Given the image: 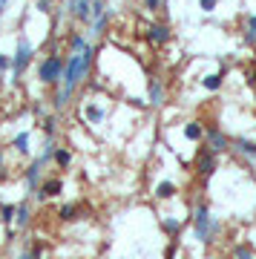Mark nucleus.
Here are the masks:
<instances>
[{
  "label": "nucleus",
  "mask_w": 256,
  "mask_h": 259,
  "mask_svg": "<svg viewBox=\"0 0 256 259\" xmlns=\"http://www.w3.org/2000/svg\"><path fill=\"white\" fill-rule=\"evenodd\" d=\"M204 127H207V121L201 118H190L182 124V139L190 141V144H201L204 141Z\"/></svg>",
  "instance_id": "obj_14"
},
{
  "label": "nucleus",
  "mask_w": 256,
  "mask_h": 259,
  "mask_svg": "<svg viewBox=\"0 0 256 259\" xmlns=\"http://www.w3.org/2000/svg\"><path fill=\"white\" fill-rule=\"evenodd\" d=\"M44 167H46V164H44L37 156L26 164V170H23V185H26L29 193H35L37 187H40V182H44Z\"/></svg>",
  "instance_id": "obj_10"
},
{
  "label": "nucleus",
  "mask_w": 256,
  "mask_h": 259,
  "mask_svg": "<svg viewBox=\"0 0 256 259\" xmlns=\"http://www.w3.org/2000/svg\"><path fill=\"white\" fill-rule=\"evenodd\" d=\"M242 37L247 47H256V15H245L242 20Z\"/></svg>",
  "instance_id": "obj_25"
},
{
  "label": "nucleus",
  "mask_w": 256,
  "mask_h": 259,
  "mask_svg": "<svg viewBox=\"0 0 256 259\" xmlns=\"http://www.w3.org/2000/svg\"><path fill=\"white\" fill-rule=\"evenodd\" d=\"M64 64H66V55H61V49L46 52L37 61V81L44 83V87H52L55 90L58 83L64 81Z\"/></svg>",
  "instance_id": "obj_2"
},
{
  "label": "nucleus",
  "mask_w": 256,
  "mask_h": 259,
  "mask_svg": "<svg viewBox=\"0 0 256 259\" xmlns=\"http://www.w3.org/2000/svg\"><path fill=\"white\" fill-rule=\"evenodd\" d=\"M230 150L239 153V156H245L247 161L256 167V139H250V136H236L233 144H230Z\"/></svg>",
  "instance_id": "obj_16"
},
{
  "label": "nucleus",
  "mask_w": 256,
  "mask_h": 259,
  "mask_svg": "<svg viewBox=\"0 0 256 259\" xmlns=\"http://www.w3.org/2000/svg\"><path fill=\"white\" fill-rule=\"evenodd\" d=\"M253 107H256V95H253Z\"/></svg>",
  "instance_id": "obj_38"
},
{
  "label": "nucleus",
  "mask_w": 256,
  "mask_h": 259,
  "mask_svg": "<svg viewBox=\"0 0 256 259\" xmlns=\"http://www.w3.org/2000/svg\"><path fill=\"white\" fill-rule=\"evenodd\" d=\"M40 124V133H44V139H58V133H61V121H58L55 112H46L44 118L37 121Z\"/></svg>",
  "instance_id": "obj_21"
},
{
  "label": "nucleus",
  "mask_w": 256,
  "mask_h": 259,
  "mask_svg": "<svg viewBox=\"0 0 256 259\" xmlns=\"http://www.w3.org/2000/svg\"><path fill=\"white\" fill-rule=\"evenodd\" d=\"M12 153H18L20 158H29L32 156V130H20V133H15L9 141Z\"/></svg>",
  "instance_id": "obj_15"
},
{
  "label": "nucleus",
  "mask_w": 256,
  "mask_h": 259,
  "mask_svg": "<svg viewBox=\"0 0 256 259\" xmlns=\"http://www.w3.org/2000/svg\"><path fill=\"white\" fill-rule=\"evenodd\" d=\"M15 213H18V204L0 202V222L6 225V228H15Z\"/></svg>",
  "instance_id": "obj_26"
},
{
  "label": "nucleus",
  "mask_w": 256,
  "mask_h": 259,
  "mask_svg": "<svg viewBox=\"0 0 256 259\" xmlns=\"http://www.w3.org/2000/svg\"><path fill=\"white\" fill-rule=\"evenodd\" d=\"M219 9V0H199V12L201 15H213Z\"/></svg>",
  "instance_id": "obj_31"
},
{
  "label": "nucleus",
  "mask_w": 256,
  "mask_h": 259,
  "mask_svg": "<svg viewBox=\"0 0 256 259\" xmlns=\"http://www.w3.org/2000/svg\"><path fill=\"white\" fill-rule=\"evenodd\" d=\"M144 40L150 44V49H164L173 40V26L167 20H150L144 29Z\"/></svg>",
  "instance_id": "obj_5"
},
{
  "label": "nucleus",
  "mask_w": 256,
  "mask_h": 259,
  "mask_svg": "<svg viewBox=\"0 0 256 259\" xmlns=\"http://www.w3.org/2000/svg\"><path fill=\"white\" fill-rule=\"evenodd\" d=\"M153 196H156L158 202H173L176 196H179V185H176L173 179H161V182L153 187Z\"/></svg>",
  "instance_id": "obj_19"
},
{
  "label": "nucleus",
  "mask_w": 256,
  "mask_h": 259,
  "mask_svg": "<svg viewBox=\"0 0 256 259\" xmlns=\"http://www.w3.org/2000/svg\"><path fill=\"white\" fill-rule=\"evenodd\" d=\"M222 236V219L213 216V210L204 202H199L193 207V239L201 245H210Z\"/></svg>",
  "instance_id": "obj_1"
},
{
  "label": "nucleus",
  "mask_w": 256,
  "mask_h": 259,
  "mask_svg": "<svg viewBox=\"0 0 256 259\" xmlns=\"http://www.w3.org/2000/svg\"><path fill=\"white\" fill-rule=\"evenodd\" d=\"M52 164H55V170H61V173L72 170V164H75V150H72V147H64V144H58L55 156H52Z\"/></svg>",
  "instance_id": "obj_18"
},
{
  "label": "nucleus",
  "mask_w": 256,
  "mask_h": 259,
  "mask_svg": "<svg viewBox=\"0 0 256 259\" xmlns=\"http://www.w3.org/2000/svg\"><path fill=\"white\" fill-rule=\"evenodd\" d=\"M141 6H144L147 15H158V9L167 6V0H141Z\"/></svg>",
  "instance_id": "obj_29"
},
{
  "label": "nucleus",
  "mask_w": 256,
  "mask_h": 259,
  "mask_svg": "<svg viewBox=\"0 0 256 259\" xmlns=\"http://www.w3.org/2000/svg\"><path fill=\"white\" fill-rule=\"evenodd\" d=\"M29 225H32V204L29 199H20L15 213V231H29Z\"/></svg>",
  "instance_id": "obj_20"
},
{
  "label": "nucleus",
  "mask_w": 256,
  "mask_h": 259,
  "mask_svg": "<svg viewBox=\"0 0 256 259\" xmlns=\"http://www.w3.org/2000/svg\"><path fill=\"white\" fill-rule=\"evenodd\" d=\"M35 61V47H32V40L26 35L18 37V44H15V52H12V87H20V78L29 72V66Z\"/></svg>",
  "instance_id": "obj_3"
},
{
  "label": "nucleus",
  "mask_w": 256,
  "mask_h": 259,
  "mask_svg": "<svg viewBox=\"0 0 256 259\" xmlns=\"http://www.w3.org/2000/svg\"><path fill=\"white\" fill-rule=\"evenodd\" d=\"M55 216H58V222H78V219H81V204L66 202L55 210Z\"/></svg>",
  "instance_id": "obj_22"
},
{
  "label": "nucleus",
  "mask_w": 256,
  "mask_h": 259,
  "mask_svg": "<svg viewBox=\"0 0 256 259\" xmlns=\"http://www.w3.org/2000/svg\"><path fill=\"white\" fill-rule=\"evenodd\" d=\"M230 259H256V250L247 242H239L236 248H233V253H230Z\"/></svg>",
  "instance_id": "obj_28"
},
{
  "label": "nucleus",
  "mask_w": 256,
  "mask_h": 259,
  "mask_svg": "<svg viewBox=\"0 0 256 259\" xmlns=\"http://www.w3.org/2000/svg\"><path fill=\"white\" fill-rule=\"evenodd\" d=\"M87 47H90L87 32H69V37H66V52H83Z\"/></svg>",
  "instance_id": "obj_23"
},
{
  "label": "nucleus",
  "mask_w": 256,
  "mask_h": 259,
  "mask_svg": "<svg viewBox=\"0 0 256 259\" xmlns=\"http://www.w3.org/2000/svg\"><path fill=\"white\" fill-rule=\"evenodd\" d=\"M58 150V139H44V150L37 153V158L44 161V164H52V156H55Z\"/></svg>",
  "instance_id": "obj_27"
},
{
  "label": "nucleus",
  "mask_w": 256,
  "mask_h": 259,
  "mask_svg": "<svg viewBox=\"0 0 256 259\" xmlns=\"http://www.w3.org/2000/svg\"><path fill=\"white\" fill-rule=\"evenodd\" d=\"M75 95H78V90L66 87V83H58L55 93H52V110H55V112L66 110V107H69V104L75 101Z\"/></svg>",
  "instance_id": "obj_17"
},
{
  "label": "nucleus",
  "mask_w": 256,
  "mask_h": 259,
  "mask_svg": "<svg viewBox=\"0 0 256 259\" xmlns=\"http://www.w3.org/2000/svg\"><path fill=\"white\" fill-rule=\"evenodd\" d=\"M66 15L83 26H90V18H92V0H66Z\"/></svg>",
  "instance_id": "obj_11"
},
{
  "label": "nucleus",
  "mask_w": 256,
  "mask_h": 259,
  "mask_svg": "<svg viewBox=\"0 0 256 259\" xmlns=\"http://www.w3.org/2000/svg\"><path fill=\"white\" fill-rule=\"evenodd\" d=\"M35 12H40V15H49L52 9V0H35Z\"/></svg>",
  "instance_id": "obj_33"
},
{
  "label": "nucleus",
  "mask_w": 256,
  "mask_h": 259,
  "mask_svg": "<svg viewBox=\"0 0 256 259\" xmlns=\"http://www.w3.org/2000/svg\"><path fill=\"white\" fill-rule=\"evenodd\" d=\"M193 170H196V176L204 179V182H210L216 176V170H219V153H213V150L201 147L196 153V161H193Z\"/></svg>",
  "instance_id": "obj_8"
},
{
  "label": "nucleus",
  "mask_w": 256,
  "mask_h": 259,
  "mask_svg": "<svg viewBox=\"0 0 256 259\" xmlns=\"http://www.w3.org/2000/svg\"><path fill=\"white\" fill-rule=\"evenodd\" d=\"M130 107H136V110H144V107H150V104H147V98H130Z\"/></svg>",
  "instance_id": "obj_35"
},
{
  "label": "nucleus",
  "mask_w": 256,
  "mask_h": 259,
  "mask_svg": "<svg viewBox=\"0 0 256 259\" xmlns=\"http://www.w3.org/2000/svg\"><path fill=\"white\" fill-rule=\"evenodd\" d=\"M78 110H81V121L83 124H87V127H101V124H104V121H107V115H110V107H104V104L98 101V98H81V107H78Z\"/></svg>",
  "instance_id": "obj_6"
},
{
  "label": "nucleus",
  "mask_w": 256,
  "mask_h": 259,
  "mask_svg": "<svg viewBox=\"0 0 256 259\" xmlns=\"http://www.w3.org/2000/svg\"><path fill=\"white\" fill-rule=\"evenodd\" d=\"M247 87H253V90H256V64L247 66Z\"/></svg>",
  "instance_id": "obj_34"
},
{
  "label": "nucleus",
  "mask_w": 256,
  "mask_h": 259,
  "mask_svg": "<svg viewBox=\"0 0 256 259\" xmlns=\"http://www.w3.org/2000/svg\"><path fill=\"white\" fill-rule=\"evenodd\" d=\"M207 150H213V153H219V156H225L230 150V144H233V139H230L228 133L219 127V124H213V121H207V127H204V141H201Z\"/></svg>",
  "instance_id": "obj_7"
},
{
  "label": "nucleus",
  "mask_w": 256,
  "mask_h": 259,
  "mask_svg": "<svg viewBox=\"0 0 256 259\" xmlns=\"http://www.w3.org/2000/svg\"><path fill=\"white\" fill-rule=\"evenodd\" d=\"M225 75H228V66H219V72H207V75H201V78H199L201 93H207V95L222 93V87H225Z\"/></svg>",
  "instance_id": "obj_13"
},
{
  "label": "nucleus",
  "mask_w": 256,
  "mask_h": 259,
  "mask_svg": "<svg viewBox=\"0 0 256 259\" xmlns=\"http://www.w3.org/2000/svg\"><path fill=\"white\" fill-rule=\"evenodd\" d=\"M147 104L156 107V110H161L167 104V83L161 78H150V83H147Z\"/></svg>",
  "instance_id": "obj_12"
},
{
  "label": "nucleus",
  "mask_w": 256,
  "mask_h": 259,
  "mask_svg": "<svg viewBox=\"0 0 256 259\" xmlns=\"http://www.w3.org/2000/svg\"><path fill=\"white\" fill-rule=\"evenodd\" d=\"M18 259H44V248H40V245H35V248L20 250V256H18Z\"/></svg>",
  "instance_id": "obj_30"
},
{
  "label": "nucleus",
  "mask_w": 256,
  "mask_h": 259,
  "mask_svg": "<svg viewBox=\"0 0 256 259\" xmlns=\"http://www.w3.org/2000/svg\"><path fill=\"white\" fill-rule=\"evenodd\" d=\"M6 9H9V0H0V15H6Z\"/></svg>",
  "instance_id": "obj_37"
},
{
  "label": "nucleus",
  "mask_w": 256,
  "mask_h": 259,
  "mask_svg": "<svg viewBox=\"0 0 256 259\" xmlns=\"http://www.w3.org/2000/svg\"><path fill=\"white\" fill-rule=\"evenodd\" d=\"M90 66L83 64V58H81V52H66V64H64V81L61 83H66V87H72V90H78L87 78H90Z\"/></svg>",
  "instance_id": "obj_4"
},
{
  "label": "nucleus",
  "mask_w": 256,
  "mask_h": 259,
  "mask_svg": "<svg viewBox=\"0 0 256 259\" xmlns=\"http://www.w3.org/2000/svg\"><path fill=\"white\" fill-rule=\"evenodd\" d=\"M0 170H6V153H3V147H0Z\"/></svg>",
  "instance_id": "obj_36"
},
{
  "label": "nucleus",
  "mask_w": 256,
  "mask_h": 259,
  "mask_svg": "<svg viewBox=\"0 0 256 259\" xmlns=\"http://www.w3.org/2000/svg\"><path fill=\"white\" fill-rule=\"evenodd\" d=\"M66 193V182L64 176H46L40 182V187L35 190V199L37 202H46V199H61Z\"/></svg>",
  "instance_id": "obj_9"
},
{
  "label": "nucleus",
  "mask_w": 256,
  "mask_h": 259,
  "mask_svg": "<svg viewBox=\"0 0 256 259\" xmlns=\"http://www.w3.org/2000/svg\"><path fill=\"white\" fill-rule=\"evenodd\" d=\"M158 225H161V231H164L170 239H176V236L182 233V216H161Z\"/></svg>",
  "instance_id": "obj_24"
},
{
  "label": "nucleus",
  "mask_w": 256,
  "mask_h": 259,
  "mask_svg": "<svg viewBox=\"0 0 256 259\" xmlns=\"http://www.w3.org/2000/svg\"><path fill=\"white\" fill-rule=\"evenodd\" d=\"M12 72V55L0 52V75H9Z\"/></svg>",
  "instance_id": "obj_32"
}]
</instances>
